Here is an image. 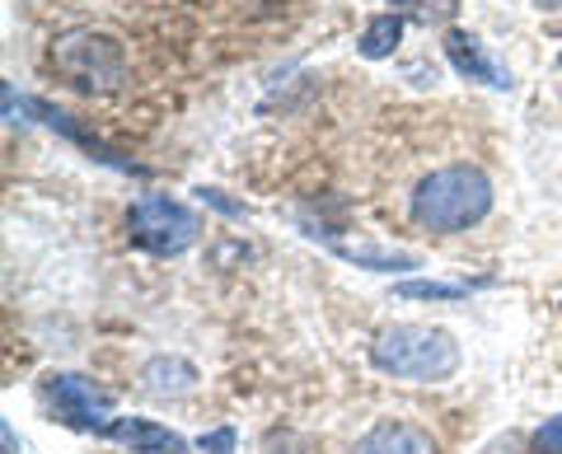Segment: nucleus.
I'll return each instance as SVG.
<instances>
[{
    "mask_svg": "<svg viewBox=\"0 0 562 454\" xmlns=\"http://www.w3.org/2000/svg\"><path fill=\"white\" fill-rule=\"evenodd\" d=\"M492 212V179L479 164H446L413 192V220L431 235H460Z\"/></svg>",
    "mask_w": 562,
    "mask_h": 454,
    "instance_id": "f257e3e1",
    "label": "nucleus"
},
{
    "mask_svg": "<svg viewBox=\"0 0 562 454\" xmlns=\"http://www.w3.org/2000/svg\"><path fill=\"white\" fill-rule=\"evenodd\" d=\"M371 361L394 379L441 384L460 371V342L431 324H394L371 342Z\"/></svg>",
    "mask_w": 562,
    "mask_h": 454,
    "instance_id": "f03ea898",
    "label": "nucleus"
},
{
    "mask_svg": "<svg viewBox=\"0 0 562 454\" xmlns=\"http://www.w3.org/2000/svg\"><path fill=\"white\" fill-rule=\"evenodd\" d=\"M52 66L80 90L90 94H109L127 80V52L113 33H99V29H70L52 43Z\"/></svg>",
    "mask_w": 562,
    "mask_h": 454,
    "instance_id": "7ed1b4c3",
    "label": "nucleus"
},
{
    "mask_svg": "<svg viewBox=\"0 0 562 454\" xmlns=\"http://www.w3.org/2000/svg\"><path fill=\"white\" fill-rule=\"evenodd\" d=\"M127 235H132V243H140L146 253L173 258V253H183V249H192V243H198L202 220H198V212H192V206L165 197V192H146V197H136L132 212H127Z\"/></svg>",
    "mask_w": 562,
    "mask_h": 454,
    "instance_id": "20e7f679",
    "label": "nucleus"
},
{
    "mask_svg": "<svg viewBox=\"0 0 562 454\" xmlns=\"http://www.w3.org/2000/svg\"><path fill=\"white\" fill-rule=\"evenodd\" d=\"M47 398H52V408H57L61 422L76 427V431H109V422H113L109 417L113 394L99 389V384L85 379V375H52Z\"/></svg>",
    "mask_w": 562,
    "mask_h": 454,
    "instance_id": "39448f33",
    "label": "nucleus"
},
{
    "mask_svg": "<svg viewBox=\"0 0 562 454\" xmlns=\"http://www.w3.org/2000/svg\"><path fill=\"white\" fill-rule=\"evenodd\" d=\"M446 57H450V66L460 76L487 84V90H512V84H516V76L506 71V66L492 57V52L479 38H473V33H464V29H450L446 33Z\"/></svg>",
    "mask_w": 562,
    "mask_h": 454,
    "instance_id": "423d86ee",
    "label": "nucleus"
},
{
    "mask_svg": "<svg viewBox=\"0 0 562 454\" xmlns=\"http://www.w3.org/2000/svg\"><path fill=\"white\" fill-rule=\"evenodd\" d=\"M103 435L117 441V445H127L132 454H183L188 450L179 431H169L160 422H146V417H113Z\"/></svg>",
    "mask_w": 562,
    "mask_h": 454,
    "instance_id": "0eeeda50",
    "label": "nucleus"
},
{
    "mask_svg": "<svg viewBox=\"0 0 562 454\" xmlns=\"http://www.w3.org/2000/svg\"><path fill=\"white\" fill-rule=\"evenodd\" d=\"M357 454H436V441L413 422H380L357 441Z\"/></svg>",
    "mask_w": 562,
    "mask_h": 454,
    "instance_id": "6e6552de",
    "label": "nucleus"
},
{
    "mask_svg": "<svg viewBox=\"0 0 562 454\" xmlns=\"http://www.w3.org/2000/svg\"><path fill=\"white\" fill-rule=\"evenodd\" d=\"M140 384H146L155 398H183L198 389V365L183 356H155L146 371H140Z\"/></svg>",
    "mask_w": 562,
    "mask_h": 454,
    "instance_id": "1a4fd4ad",
    "label": "nucleus"
},
{
    "mask_svg": "<svg viewBox=\"0 0 562 454\" xmlns=\"http://www.w3.org/2000/svg\"><path fill=\"white\" fill-rule=\"evenodd\" d=\"M333 243V253L347 258V263H357V268H371V272H408L417 268V258L413 253H398V249H371V243H342V239H328Z\"/></svg>",
    "mask_w": 562,
    "mask_h": 454,
    "instance_id": "9d476101",
    "label": "nucleus"
},
{
    "mask_svg": "<svg viewBox=\"0 0 562 454\" xmlns=\"http://www.w3.org/2000/svg\"><path fill=\"white\" fill-rule=\"evenodd\" d=\"M398 38H403V14H375V20L366 24L357 47H361L366 61H384V57H394Z\"/></svg>",
    "mask_w": 562,
    "mask_h": 454,
    "instance_id": "9b49d317",
    "label": "nucleus"
},
{
    "mask_svg": "<svg viewBox=\"0 0 562 454\" xmlns=\"http://www.w3.org/2000/svg\"><path fill=\"white\" fill-rule=\"evenodd\" d=\"M473 286L469 282H403L398 295L403 300H464Z\"/></svg>",
    "mask_w": 562,
    "mask_h": 454,
    "instance_id": "f8f14e48",
    "label": "nucleus"
},
{
    "mask_svg": "<svg viewBox=\"0 0 562 454\" xmlns=\"http://www.w3.org/2000/svg\"><path fill=\"white\" fill-rule=\"evenodd\" d=\"M390 5L408 10L413 20L431 24V20H454V10H460V0H390Z\"/></svg>",
    "mask_w": 562,
    "mask_h": 454,
    "instance_id": "ddd939ff",
    "label": "nucleus"
},
{
    "mask_svg": "<svg viewBox=\"0 0 562 454\" xmlns=\"http://www.w3.org/2000/svg\"><path fill=\"white\" fill-rule=\"evenodd\" d=\"M535 450H539V454H562V417H553V422L539 427Z\"/></svg>",
    "mask_w": 562,
    "mask_h": 454,
    "instance_id": "4468645a",
    "label": "nucleus"
},
{
    "mask_svg": "<svg viewBox=\"0 0 562 454\" xmlns=\"http://www.w3.org/2000/svg\"><path fill=\"white\" fill-rule=\"evenodd\" d=\"M198 450H202V454H231V450H235V431H231V427L211 431V435H202V441H198Z\"/></svg>",
    "mask_w": 562,
    "mask_h": 454,
    "instance_id": "2eb2a0df",
    "label": "nucleus"
},
{
    "mask_svg": "<svg viewBox=\"0 0 562 454\" xmlns=\"http://www.w3.org/2000/svg\"><path fill=\"white\" fill-rule=\"evenodd\" d=\"M202 202H211V206H221V212H231V216H244V206H235V202H225L216 188H202Z\"/></svg>",
    "mask_w": 562,
    "mask_h": 454,
    "instance_id": "dca6fc26",
    "label": "nucleus"
},
{
    "mask_svg": "<svg viewBox=\"0 0 562 454\" xmlns=\"http://www.w3.org/2000/svg\"><path fill=\"white\" fill-rule=\"evenodd\" d=\"M539 10H562V0H535Z\"/></svg>",
    "mask_w": 562,
    "mask_h": 454,
    "instance_id": "f3484780",
    "label": "nucleus"
},
{
    "mask_svg": "<svg viewBox=\"0 0 562 454\" xmlns=\"http://www.w3.org/2000/svg\"><path fill=\"white\" fill-rule=\"evenodd\" d=\"M558 66H562V57H558Z\"/></svg>",
    "mask_w": 562,
    "mask_h": 454,
    "instance_id": "a211bd4d",
    "label": "nucleus"
}]
</instances>
